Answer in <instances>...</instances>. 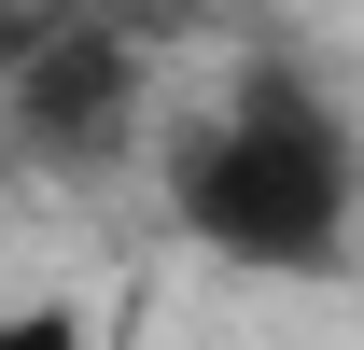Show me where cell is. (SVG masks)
I'll use <instances>...</instances> for the list:
<instances>
[{
    "mask_svg": "<svg viewBox=\"0 0 364 350\" xmlns=\"http://www.w3.org/2000/svg\"><path fill=\"white\" fill-rule=\"evenodd\" d=\"M98 350H140V322H98Z\"/></svg>",
    "mask_w": 364,
    "mask_h": 350,
    "instance_id": "obj_3",
    "label": "cell"
},
{
    "mask_svg": "<svg viewBox=\"0 0 364 350\" xmlns=\"http://www.w3.org/2000/svg\"><path fill=\"white\" fill-rule=\"evenodd\" d=\"M154 196H168L182 253H210L225 280H350L364 266V112L322 85L309 56L252 43L225 85L168 98L154 127Z\"/></svg>",
    "mask_w": 364,
    "mask_h": 350,
    "instance_id": "obj_1",
    "label": "cell"
},
{
    "mask_svg": "<svg viewBox=\"0 0 364 350\" xmlns=\"http://www.w3.org/2000/svg\"><path fill=\"white\" fill-rule=\"evenodd\" d=\"M0 350H98V308H70V295H14V308H0Z\"/></svg>",
    "mask_w": 364,
    "mask_h": 350,
    "instance_id": "obj_2",
    "label": "cell"
}]
</instances>
